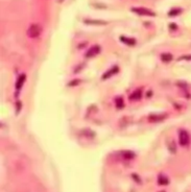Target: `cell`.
Returning <instances> with one entry per match:
<instances>
[{
	"label": "cell",
	"instance_id": "277c9868",
	"mask_svg": "<svg viewBox=\"0 0 191 192\" xmlns=\"http://www.w3.org/2000/svg\"><path fill=\"white\" fill-rule=\"evenodd\" d=\"M99 51H100V47L98 45H94L89 48V50L86 52V57H93L96 54H98Z\"/></svg>",
	"mask_w": 191,
	"mask_h": 192
},
{
	"label": "cell",
	"instance_id": "7c38bea8",
	"mask_svg": "<svg viewBox=\"0 0 191 192\" xmlns=\"http://www.w3.org/2000/svg\"><path fill=\"white\" fill-rule=\"evenodd\" d=\"M123 99L121 97H117L116 98V107L119 109V108H123Z\"/></svg>",
	"mask_w": 191,
	"mask_h": 192
},
{
	"label": "cell",
	"instance_id": "4fadbf2b",
	"mask_svg": "<svg viewBox=\"0 0 191 192\" xmlns=\"http://www.w3.org/2000/svg\"><path fill=\"white\" fill-rule=\"evenodd\" d=\"M124 157L126 158V159H132V158H134L135 157V153L134 152H132V151H124Z\"/></svg>",
	"mask_w": 191,
	"mask_h": 192
},
{
	"label": "cell",
	"instance_id": "e0dca14e",
	"mask_svg": "<svg viewBox=\"0 0 191 192\" xmlns=\"http://www.w3.org/2000/svg\"><path fill=\"white\" fill-rule=\"evenodd\" d=\"M133 177H134V178H135V181H136V182H138V183H141V181H140V177H139L138 175H136L135 173H134V174H133Z\"/></svg>",
	"mask_w": 191,
	"mask_h": 192
},
{
	"label": "cell",
	"instance_id": "ac0fdd59",
	"mask_svg": "<svg viewBox=\"0 0 191 192\" xmlns=\"http://www.w3.org/2000/svg\"><path fill=\"white\" fill-rule=\"evenodd\" d=\"M19 109H21V102H18L17 104V112H19Z\"/></svg>",
	"mask_w": 191,
	"mask_h": 192
},
{
	"label": "cell",
	"instance_id": "6da1fadb",
	"mask_svg": "<svg viewBox=\"0 0 191 192\" xmlns=\"http://www.w3.org/2000/svg\"><path fill=\"white\" fill-rule=\"evenodd\" d=\"M41 27H40V25H38V24H31L29 28L27 29V35L29 38H31V39H36V38H38L40 36L41 34Z\"/></svg>",
	"mask_w": 191,
	"mask_h": 192
},
{
	"label": "cell",
	"instance_id": "2e32d148",
	"mask_svg": "<svg viewBox=\"0 0 191 192\" xmlns=\"http://www.w3.org/2000/svg\"><path fill=\"white\" fill-rule=\"evenodd\" d=\"M78 82H79V80H78V79H75V80H73L72 82H69V86H70V87H72V86H75V85H77Z\"/></svg>",
	"mask_w": 191,
	"mask_h": 192
},
{
	"label": "cell",
	"instance_id": "ba28073f",
	"mask_svg": "<svg viewBox=\"0 0 191 192\" xmlns=\"http://www.w3.org/2000/svg\"><path fill=\"white\" fill-rule=\"evenodd\" d=\"M120 40H121L124 44H126V45H129V46H134L136 44V41L132 39V38H125V37H121L120 38Z\"/></svg>",
	"mask_w": 191,
	"mask_h": 192
},
{
	"label": "cell",
	"instance_id": "5bb4252c",
	"mask_svg": "<svg viewBox=\"0 0 191 192\" xmlns=\"http://www.w3.org/2000/svg\"><path fill=\"white\" fill-rule=\"evenodd\" d=\"M85 22L88 23V24H99V25H101V24H106V22H103V21L98 22V21H93V20H86Z\"/></svg>",
	"mask_w": 191,
	"mask_h": 192
},
{
	"label": "cell",
	"instance_id": "5b68a950",
	"mask_svg": "<svg viewBox=\"0 0 191 192\" xmlns=\"http://www.w3.org/2000/svg\"><path fill=\"white\" fill-rule=\"evenodd\" d=\"M118 70H119V68H118L117 66H114L113 68H111V69L108 70V71L103 75V77H101V78H103L104 80H105V79H108V78H110L112 75L116 74V73L118 72Z\"/></svg>",
	"mask_w": 191,
	"mask_h": 192
},
{
	"label": "cell",
	"instance_id": "3957f363",
	"mask_svg": "<svg viewBox=\"0 0 191 192\" xmlns=\"http://www.w3.org/2000/svg\"><path fill=\"white\" fill-rule=\"evenodd\" d=\"M189 134L185 131V130H182L180 132V135H179V141H180V144L182 146H186L189 144Z\"/></svg>",
	"mask_w": 191,
	"mask_h": 192
},
{
	"label": "cell",
	"instance_id": "9c48e42d",
	"mask_svg": "<svg viewBox=\"0 0 191 192\" xmlns=\"http://www.w3.org/2000/svg\"><path fill=\"white\" fill-rule=\"evenodd\" d=\"M141 95H142V90L141 89H139V90L135 91L132 95H131V100H137V99H140L141 98Z\"/></svg>",
	"mask_w": 191,
	"mask_h": 192
},
{
	"label": "cell",
	"instance_id": "30bf717a",
	"mask_svg": "<svg viewBox=\"0 0 191 192\" xmlns=\"http://www.w3.org/2000/svg\"><path fill=\"white\" fill-rule=\"evenodd\" d=\"M164 118H166V115H150L149 116V120L150 121H162Z\"/></svg>",
	"mask_w": 191,
	"mask_h": 192
},
{
	"label": "cell",
	"instance_id": "8992f818",
	"mask_svg": "<svg viewBox=\"0 0 191 192\" xmlns=\"http://www.w3.org/2000/svg\"><path fill=\"white\" fill-rule=\"evenodd\" d=\"M25 79H26V75H25V74H20V76L18 77L17 82H16V90H17V92H19L22 89L23 84L25 82Z\"/></svg>",
	"mask_w": 191,
	"mask_h": 192
},
{
	"label": "cell",
	"instance_id": "9a60e30c",
	"mask_svg": "<svg viewBox=\"0 0 191 192\" xmlns=\"http://www.w3.org/2000/svg\"><path fill=\"white\" fill-rule=\"evenodd\" d=\"M180 10H172V11H170L169 13H168V15L169 16H175V15H177V14H180Z\"/></svg>",
	"mask_w": 191,
	"mask_h": 192
},
{
	"label": "cell",
	"instance_id": "d6986e66",
	"mask_svg": "<svg viewBox=\"0 0 191 192\" xmlns=\"http://www.w3.org/2000/svg\"><path fill=\"white\" fill-rule=\"evenodd\" d=\"M162 192H165V191H162Z\"/></svg>",
	"mask_w": 191,
	"mask_h": 192
},
{
	"label": "cell",
	"instance_id": "7a4b0ae2",
	"mask_svg": "<svg viewBox=\"0 0 191 192\" xmlns=\"http://www.w3.org/2000/svg\"><path fill=\"white\" fill-rule=\"evenodd\" d=\"M132 12L136 13V14H138V15L149 16V17H152V16H155V15H156L152 11L147 10V9H144V8H133V9H132Z\"/></svg>",
	"mask_w": 191,
	"mask_h": 192
},
{
	"label": "cell",
	"instance_id": "52a82bcc",
	"mask_svg": "<svg viewBox=\"0 0 191 192\" xmlns=\"http://www.w3.org/2000/svg\"><path fill=\"white\" fill-rule=\"evenodd\" d=\"M158 184L161 185V186H165V185L169 184V180L167 176H165L164 174H160L158 177Z\"/></svg>",
	"mask_w": 191,
	"mask_h": 192
},
{
	"label": "cell",
	"instance_id": "8fae6325",
	"mask_svg": "<svg viewBox=\"0 0 191 192\" xmlns=\"http://www.w3.org/2000/svg\"><path fill=\"white\" fill-rule=\"evenodd\" d=\"M161 60L164 63H169L171 60H172V55H171L170 53H163L161 55Z\"/></svg>",
	"mask_w": 191,
	"mask_h": 192
}]
</instances>
